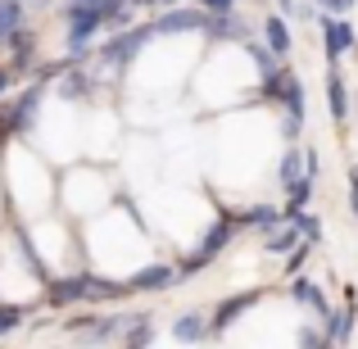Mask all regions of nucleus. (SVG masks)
Wrapping results in <instances>:
<instances>
[{
	"label": "nucleus",
	"mask_w": 358,
	"mask_h": 349,
	"mask_svg": "<svg viewBox=\"0 0 358 349\" xmlns=\"http://www.w3.org/2000/svg\"><path fill=\"white\" fill-rule=\"evenodd\" d=\"M236 241V222H231V213L222 209V213H213V222L204 227L200 236V245H195L191 254H177V277H195V272H204L209 263H218L222 254H227V245Z\"/></svg>",
	"instance_id": "1"
},
{
	"label": "nucleus",
	"mask_w": 358,
	"mask_h": 349,
	"mask_svg": "<svg viewBox=\"0 0 358 349\" xmlns=\"http://www.w3.org/2000/svg\"><path fill=\"white\" fill-rule=\"evenodd\" d=\"M281 141L286 145H295L299 136H304V122H308V91H304V78L299 73L286 69V82H281Z\"/></svg>",
	"instance_id": "2"
},
{
	"label": "nucleus",
	"mask_w": 358,
	"mask_h": 349,
	"mask_svg": "<svg viewBox=\"0 0 358 349\" xmlns=\"http://www.w3.org/2000/svg\"><path fill=\"white\" fill-rule=\"evenodd\" d=\"M204 27H209V14L195 5H173V9H159V14H150V32H155V41H173V36H204Z\"/></svg>",
	"instance_id": "3"
},
{
	"label": "nucleus",
	"mask_w": 358,
	"mask_h": 349,
	"mask_svg": "<svg viewBox=\"0 0 358 349\" xmlns=\"http://www.w3.org/2000/svg\"><path fill=\"white\" fill-rule=\"evenodd\" d=\"M122 286H127V295H159V290L182 286V277H177V263L159 259V263H141L136 272H127Z\"/></svg>",
	"instance_id": "4"
},
{
	"label": "nucleus",
	"mask_w": 358,
	"mask_h": 349,
	"mask_svg": "<svg viewBox=\"0 0 358 349\" xmlns=\"http://www.w3.org/2000/svg\"><path fill=\"white\" fill-rule=\"evenodd\" d=\"M317 36H322V55H327V64H341L350 50H358V27L350 23V18L317 14Z\"/></svg>",
	"instance_id": "5"
},
{
	"label": "nucleus",
	"mask_w": 358,
	"mask_h": 349,
	"mask_svg": "<svg viewBox=\"0 0 358 349\" xmlns=\"http://www.w3.org/2000/svg\"><path fill=\"white\" fill-rule=\"evenodd\" d=\"M87 281L91 272H59V277H45V304L50 308H78L87 304Z\"/></svg>",
	"instance_id": "6"
},
{
	"label": "nucleus",
	"mask_w": 358,
	"mask_h": 349,
	"mask_svg": "<svg viewBox=\"0 0 358 349\" xmlns=\"http://www.w3.org/2000/svg\"><path fill=\"white\" fill-rule=\"evenodd\" d=\"M263 299V290H236V295H227V299H218V304L209 308V336H222L231 322H236L241 313H250L254 304Z\"/></svg>",
	"instance_id": "7"
},
{
	"label": "nucleus",
	"mask_w": 358,
	"mask_h": 349,
	"mask_svg": "<svg viewBox=\"0 0 358 349\" xmlns=\"http://www.w3.org/2000/svg\"><path fill=\"white\" fill-rule=\"evenodd\" d=\"M5 55H9L5 64L14 69V78H27V73H32V64H36V55H41L36 32H32V27H18V32L5 41ZM36 69H41V64H36Z\"/></svg>",
	"instance_id": "8"
},
{
	"label": "nucleus",
	"mask_w": 358,
	"mask_h": 349,
	"mask_svg": "<svg viewBox=\"0 0 358 349\" xmlns=\"http://www.w3.org/2000/svg\"><path fill=\"white\" fill-rule=\"evenodd\" d=\"M327 114H331L336 127H345L350 114H354V96H350V82H345L341 64H331V69H327Z\"/></svg>",
	"instance_id": "9"
},
{
	"label": "nucleus",
	"mask_w": 358,
	"mask_h": 349,
	"mask_svg": "<svg viewBox=\"0 0 358 349\" xmlns=\"http://www.w3.org/2000/svg\"><path fill=\"white\" fill-rule=\"evenodd\" d=\"M299 186H304V145H286L277 159V191L286 195V204L299 195Z\"/></svg>",
	"instance_id": "10"
},
{
	"label": "nucleus",
	"mask_w": 358,
	"mask_h": 349,
	"mask_svg": "<svg viewBox=\"0 0 358 349\" xmlns=\"http://www.w3.org/2000/svg\"><path fill=\"white\" fill-rule=\"evenodd\" d=\"M286 295L295 299L299 308H308L313 318H327V313H331V299H327V290L317 286L313 277H304V272H299V277H286Z\"/></svg>",
	"instance_id": "11"
},
{
	"label": "nucleus",
	"mask_w": 358,
	"mask_h": 349,
	"mask_svg": "<svg viewBox=\"0 0 358 349\" xmlns=\"http://www.w3.org/2000/svg\"><path fill=\"white\" fill-rule=\"evenodd\" d=\"M168 336L177 345H204L209 341V308H182L168 327Z\"/></svg>",
	"instance_id": "12"
},
{
	"label": "nucleus",
	"mask_w": 358,
	"mask_h": 349,
	"mask_svg": "<svg viewBox=\"0 0 358 349\" xmlns=\"http://www.w3.org/2000/svg\"><path fill=\"white\" fill-rule=\"evenodd\" d=\"M231 222H236V232H272L277 222H286L281 218V204H268V200H259V204H245V209L231 213Z\"/></svg>",
	"instance_id": "13"
},
{
	"label": "nucleus",
	"mask_w": 358,
	"mask_h": 349,
	"mask_svg": "<svg viewBox=\"0 0 358 349\" xmlns=\"http://www.w3.org/2000/svg\"><path fill=\"white\" fill-rule=\"evenodd\" d=\"M263 45H268L277 59H290V50H295V32H290V18H281V14H268L263 18Z\"/></svg>",
	"instance_id": "14"
},
{
	"label": "nucleus",
	"mask_w": 358,
	"mask_h": 349,
	"mask_svg": "<svg viewBox=\"0 0 358 349\" xmlns=\"http://www.w3.org/2000/svg\"><path fill=\"white\" fill-rule=\"evenodd\" d=\"M204 36L218 45H231V41H245L250 36V23L231 9V14H209V27H204Z\"/></svg>",
	"instance_id": "15"
},
{
	"label": "nucleus",
	"mask_w": 358,
	"mask_h": 349,
	"mask_svg": "<svg viewBox=\"0 0 358 349\" xmlns=\"http://www.w3.org/2000/svg\"><path fill=\"white\" fill-rule=\"evenodd\" d=\"M354 318H358V304L331 308V313L322 318V336H327V341H331L336 349H341V345H350V336H354Z\"/></svg>",
	"instance_id": "16"
},
{
	"label": "nucleus",
	"mask_w": 358,
	"mask_h": 349,
	"mask_svg": "<svg viewBox=\"0 0 358 349\" xmlns=\"http://www.w3.org/2000/svg\"><path fill=\"white\" fill-rule=\"evenodd\" d=\"M259 245H263V254H272V259H286V254L299 245V232L290 227V222H277L272 232H263V236H259Z\"/></svg>",
	"instance_id": "17"
},
{
	"label": "nucleus",
	"mask_w": 358,
	"mask_h": 349,
	"mask_svg": "<svg viewBox=\"0 0 358 349\" xmlns=\"http://www.w3.org/2000/svg\"><path fill=\"white\" fill-rule=\"evenodd\" d=\"M18 27H27V0H0V45H5Z\"/></svg>",
	"instance_id": "18"
},
{
	"label": "nucleus",
	"mask_w": 358,
	"mask_h": 349,
	"mask_svg": "<svg viewBox=\"0 0 358 349\" xmlns=\"http://www.w3.org/2000/svg\"><path fill=\"white\" fill-rule=\"evenodd\" d=\"M308 259H313V245H308V241H299L295 250L286 254V277H299V272H304V263H308Z\"/></svg>",
	"instance_id": "19"
},
{
	"label": "nucleus",
	"mask_w": 358,
	"mask_h": 349,
	"mask_svg": "<svg viewBox=\"0 0 358 349\" xmlns=\"http://www.w3.org/2000/svg\"><path fill=\"white\" fill-rule=\"evenodd\" d=\"M354 5H358V0H313L317 14H331V18H350Z\"/></svg>",
	"instance_id": "20"
},
{
	"label": "nucleus",
	"mask_w": 358,
	"mask_h": 349,
	"mask_svg": "<svg viewBox=\"0 0 358 349\" xmlns=\"http://www.w3.org/2000/svg\"><path fill=\"white\" fill-rule=\"evenodd\" d=\"M195 9H204V14H231L236 9V0H191Z\"/></svg>",
	"instance_id": "21"
},
{
	"label": "nucleus",
	"mask_w": 358,
	"mask_h": 349,
	"mask_svg": "<svg viewBox=\"0 0 358 349\" xmlns=\"http://www.w3.org/2000/svg\"><path fill=\"white\" fill-rule=\"evenodd\" d=\"M14 69H9V64H0V100H9V91H14Z\"/></svg>",
	"instance_id": "22"
},
{
	"label": "nucleus",
	"mask_w": 358,
	"mask_h": 349,
	"mask_svg": "<svg viewBox=\"0 0 358 349\" xmlns=\"http://www.w3.org/2000/svg\"><path fill=\"white\" fill-rule=\"evenodd\" d=\"M177 0H131V9H150V14H159V9H173Z\"/></svg>",
	"instance_id": "23"
},
{
	"label": "nucleus",
	"mask_w": 358,
	"mask_h": 349,
	"mask_svg": "<svg viewBox=\"0 0 358 349\" xmlns=\"http://www.w3.org/2000/svg\"><path fill=\"white\" fill-rule=\"evenodd\" d=\"M350 213L358 222V168H350Z\"/></svg>",
	"instance_id": "24"
},
{
	"label": "nucleus",
	"mask_w": 358,
	"mask_h": 349,
	"mask_svg": "<svg viewBox=\"0 0 358 349\" xmlns=\"http://www.w3.org/2000/svg\"><path fill=\"white\" fill-rule=\"evenodd\" d=\"M295 9H299V0H277V14L281 18H295Z\"/></svg>",
	"instance_id": "25"
},
{
	"label": "nucleus",
	"mask_w": 358,
	"mask_h": 349,
	"mask_svg": "<svg viewBox=\"0 0 358 349\" xmlns=\"http://www.w3.org/2000/svg\"><path fill=\"white\" fill-rule=\"evenodd\" d=\"M32 5H50V0H32Z\"/></svg>",
	"instance_id": "26"
}]
</instances>
